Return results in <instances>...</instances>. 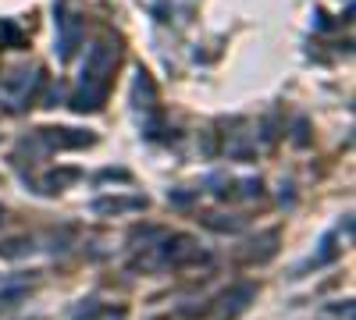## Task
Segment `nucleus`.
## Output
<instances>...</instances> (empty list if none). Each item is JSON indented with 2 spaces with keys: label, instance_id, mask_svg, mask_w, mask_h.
<instances>
[{
  "label": "nucleus",
  "instance_id": "1",
  "mask_svg": "<svg viewBox=\"0 0 356 320\" xmlns=\"http://www.w3.org/2000/svg\"><path fill=\"white\" fill-rule=\"evenodd\" d=\"M243 299H253V288H250V285H243V288H235L232 296H225V313H228V317H235V313H239V310L246 306Z\"/></svg>",
  "mask_w": 356,
  "mask_h": 320
},
{
  "label": "nucleus",
  "instance_id": "2",
  "mask_svg": "<svg viewBox=\"0 0 356 320\" xmlns=\"http://www.w3.org/2000/svg\"><path fill=\"white\" fill-rule=\"evenodd\" d=\"M18 296H25V288H11V292H4V296H0V310H4V306H11Z\"/></svg>",
  "mask_w": 356,
  "mask_h": 320
}]
</instances>
